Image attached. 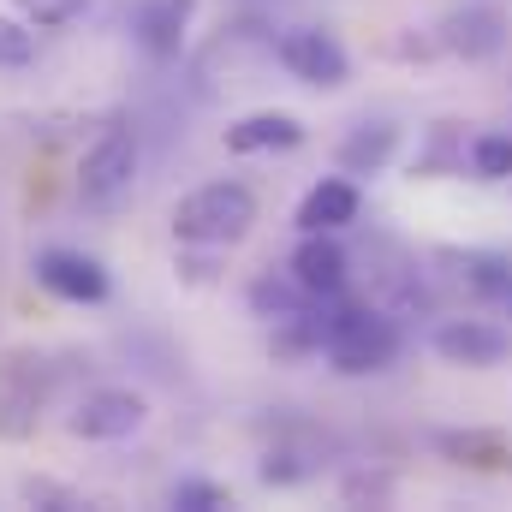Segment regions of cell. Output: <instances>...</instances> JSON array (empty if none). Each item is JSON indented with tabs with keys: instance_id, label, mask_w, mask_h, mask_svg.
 Wrapping results in <instances>:
<instances>
[{
	"instance_id": "1",
	"label": "cell",
	"mask_w": 512,
	"mask_h": 512,
	"mask_svg": "<svg viewBox=\"0 0 512 512\" xmlns=\"http://www.w3.org/2000/svg\"><path fill=\"white\" fill-rule=\"evenodd\" d=\"M251 227H256V191L239 185V179H209V185H197L173 203V239L179 245L227 251V245L251 239Z\"/></svg>"
},
{
	"instance_id": "23",
	"label": "cell",
	"mask_w": 512,
	"mask_h": 512,
	"mask_svg": "<svg viewBox=\"0 0 512 512\" xmlns=\"http://www.w3.org/2000/svg\"><path fill=\"white\" fill-rule=\"evenodd\" d=\"M12 6H18V18H30L36 30H66L90 0H12Z\"/></svg>"
},
{
	"instance_id": "22",
	"label": "cell",
	"mask_w": 512,
	"mask_h": 512,
	"mask_svg": "<svg viewBox=\"0 0 512 512\" xmlns=\"http://www.w3.org/2000/svg\"><path fill=\"white\" fill-rule=\"evenodd\" d=\"M340 501H346V507H364V501H370V507H387V501H393V477H387V471H352V477L340 483Z\"/></svg>"
},
{
	"instance_id": "19",
	"label": "cell",
	"mask_w": 512,
	"mask_h": 512,
	"mask_svg": "<svg viewBox=\"0 0 512 512\" xmlns=\"http://www.w3.org/2000/svg\"><path fill=\"white\" fill-rule=\"evenodd\" d=\"M36 60V24L30 18H0V72H24Z\"/></svg>"
},
{
	"instance_id": "6",
	"label": "cell",
	"mask_w": 512,
	"mask_h": 512,
	"mask_svg": "<svg viewBox=\"0 0 512 512\" xmlns=\"http://www.w3.org/2000/svg\"><path fill=\"white\" fill-rule=\"evenodd\" d=\"M143 417H149V399L143 393H131V387H96V393H84L72 405L66 429L78 441H126V435L143 429Z\"/></svg>"
},
{
	"instance_id": "15",
	"label": "cell",
	"mask_w": 512,
	"mask_h": 512,
	"mask_svg": "<svg viewBox=\"0 0 512 512\" xmlns=\"http://www.w3.org/2000/svg\"><path fill=\"white\" fill-rule=\"evenodd\" d=\"M393 155H399V126L370 120V126H352V131H346V143L334 149V167H340L346 179H352V173H382Z\"/></svg>"
},
{
	"instance_id": "21",
	"label": "cell",
	"mask_w": 512,
	"mask_h": 512,
	"mask_svg": "<svg viewBox=\"0 0 512 512\" xmlns=\"http://www.w3.org/2000/svg\"><path fill=\"white\" fill-rule=\"evenodd\" d=\"M256 477H262L268 489H292V483H304V477H310V465H304V453H298V447H274V453H262Z\"/></svg>"
},
{
	"instance_id": "17",
	"label": "cell",
	"mask_w": 512,
	"mask_h": 512,
	"mask_svg": "<svg viewBox=\"0 0 512 512\" xmlns=\"http://www.w3.org/2000/svg\"><path fill=\"white\" fill-rule=\"evenodd\" d=\"M465 268V280L477 286V292H489V298H512V256L501 251H471V256H459Z\"/></svg>"
},
{
	"instance_id": "12",
	"label": "cell",
	"mask_w": 512,
	"mask_h": 512,
	"mask_svg": "<svg viewBox=\"0 0 512 512\" xmlns=\"http://www.w3.org/2000/svg\"><path fill=\"white\" fill-rule=\"evenodd\" d=\"M358 209H364V197H358V185L346 173L316 179L304 191V203H298V233H340V227L358 221Z\"/></svg>"
},
{
	"instance_id": "11",
	"label": "cell",
	"mask_w": 512,
	"mask_h": 512,
	"mask_svg": "<svg viewBox=\"0 0 512 512\" xmlns=\"http://www.w3.org/2000/svg\"><path fill=\"white\" fill-rule=\"evenodd\" d=\"M191 18H197V0H143L131 18V36L149 60H179L191 42Z\"/></svg>"
},
{
	"instance_id": "2",
	"label": "cell",
	"mask_w": 512,
	"mask_h": 512,
	"mask_svg": "<svg viewBox=\"0 0 512 512\" xmlns=\"http://www.w3.org/2000/svg\"><path fill=\"white\" fill-rule=\"evenodd\" d=\"M322 358L340 376H376L399 358V322L370 304H334L322 316Z\"/></svg>"
},
{
	"instance_id": "3",
	"label": "cell",
	"mask_w": 512,
	"mask_h": 512,
	"mask_svg": "<svg viewBox=\"0 0 512 512\" xmlns=\"http://www.w3.org/2000/svg\"><path fill=\"white\" fill-rule=\"evenodd\" d=\"M274 60H280L298 84H310V90H340V84L352 78V54H346L340 36L322 30V24H292V30H280V36H274Z\"/></svg>"
},
{
	"instance_id": "18",
	"label": "cell",
	"mask_w": 512,
	"mask_h": 512,
	"mask_svg": "<svg viewBox=\"0 0 512 512\" xmlns=\"http://www.w3.org/2000/svg\"><path fill=\"white\" fill-rule=\"evenodd\" d=\"M471 173L489 179V185L512 179V131H483V137L471 143Z\"/></svg>"
},
{
	"instance_id": "10",
	"label": "cell",
	"mask_w": 512,
	"mask_h": 512,
	"mask_svg": "<svg viewBox=\"0 0 512 512\" xmlns=\"http://www.w3.org/2000/svg\"><path fill=\"white\" fill-rule=\"evenodd\" d=\"M286 274H292L310 298L334 304V298L346 292L352 262H346V251H340V239H334V233H304V239H298V251H292V262H286Z\"/></svg>"
},
{
	"instance_id": "14",
	"label": "cell",
	"mask_w": 512,
	"mask_h": 512,
	"mask_svg": "<svg viewBox=\"0 0 512 512\" xmlns=\"http://www.w3.org/2000/svg\"><path fill=\"white\" fill-rule=\"evenodd\" d=\"M435 447L465 471H512V441L501 429H441Z\"/></svg>"
},
{
	"instance_id": "4",
	"label": "cell",
	"mask_w": 512,
	"mask_h": 512,
	"mask_svg": "<svg viewBox=\"0 0 512 512\" xmlns=\"http://www.w3.org/2000/svg\"><path fill=\"white\" fill-rule=\"evenodd\" d=\"M137 179V137L126 126H108L78 161V203L84 209H114Z\"/></svg>"
},
{
	"instance_id": "13",
	"label": "cell",
	"mask_w": 512,
	"mask_h": 512,
	"mask_svg": "<svg viewBox=\"0 0 512 512\" xmlns=\"http://www.w3.org/2000/svg\"><path fill=\"white\" fill-rule=\"evenodd\" d=\"M304 143V120L286 114V108H262L227 126V149L233 155H262V149H298Z\"/></svg>"
},
{
	"instance_id": "9",
	"label": "cell",
	"mask_w": 512,
	"mask_h": 512,
	"mask_svg": "<svg viewBox=\"0 0 512 512\" xmlns=\"http://www.w3.org/2000/svg\"><path fill=\"white\" fill-rule=\"evenodd\" d=\"M36 286L66 298V304H102L108 298V268L84 251H42L36 256Z\"/></svg>"
},
{
	"instance_id": "20",
	"label": "cell",
	"mask_w": 512,
	"mask_h": 512,
	"mask_svg": "<svg viewBox=\"0 0 512 512\" xmlns=\"http://www.w3.org/2000/svg\"><path fill=\"white\" fill-rule=\"evenodd\" d=\"M173 507L179 512H221V507H233V495L221 483H209V477H179L173 483Z\"/></svg>"
},
{
	"instance_id": "16",
	"label": "cell",
	"mask_w": 512,
	"mask_h": 512,
	"mask_svg": "<svg viewBox=\"0 0 512 512\" xmlns=\"http://www.w3.org/2000/svg\"><path fill=\"white\" fill-rule=\"evenodd\" d=\"M310 304H322V298H310V292H304V286H298L292 274H286V280H274V274H262V280L251 286V310H256V316H268V322H286V316H304Z\"/></svg>"
},
{
	"instance_id": "5",
	"label": "cell",
	"mask_w": 512,
	"mask_h": 512,
	"mask_svg": "<svg viewBox=\"0 0 512 512\" xmlns=\"http://www.w3.org/2000/svg\"><path fill=\"white\" fill-rule=\"evenodd\" d=\"M48 405V364L36 352L0 358V441H30Z\"/></svg>"
},
{
	"instance_id": "7",
	"label": "cell",
	"mask_w": 512,
	"mask_h": 512,
	"mask_svg": "<svg viewBox=\"0 0 512 512\" xmlns=\"http://www.w3.org/2000/svg\"><path fill=\"white\" fill-rule=\"evenodd\" d=\"M435 358L441 364H459V370H495L512 358V334L501 322H483V316H453L435 328Z\"/></svg>"
},
{
	"instance_id": "24",
	"label": "cell",
	"mask_w": 512,
	"mask_h": 512,
	"mask_svg": "<svg viewBox=\"0 0 512 512\" xmlns=\"http://www.w3.org/2000/svg\"><path fill=\"white\" fill-rule=\"evenodd\" d=\"M24 501H54V507H78V495H72V489H54V483H36V477L24 483Z\"/></svg>"
},
{
	"instance_id": "8",
	"label": "cell",
	"mask_w": 512,
	"mask_h": 512,
	"mask_svg": "<svg viewBox=\"0 0 512 512\" xmlns=\"http://www.w3.org/2000/svg\"><path fill=\"white\" fill-rule=\"evenodd\" d=\"M507 36L512 24L495 0H465V6H453L441 18V48L459 54V60H495L507 48Z\"/></svg>"
}]
</instances>
